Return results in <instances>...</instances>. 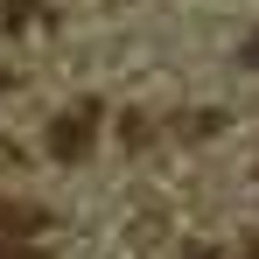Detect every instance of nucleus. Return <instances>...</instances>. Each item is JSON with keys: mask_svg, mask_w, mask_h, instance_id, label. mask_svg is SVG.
<instances>
[{"mask_svg": "<svg viewBox=\"0 0 259 259\" xmlns=\"http://www.w3.org/2000/svg\"><path fill=\"white\" fill-rule=\"evenodd\" d=\"M189 259H196V252H189Z\"/></svg>", "mask_w": 259, "mask_h": 259, "instance_id": "nucleus-6", "label": "nucleus"}, {"mask_svg": "<svg viewBox=\"0 0 259 259\" xmlns=\"http://www.w3.org/2000/svg\"><path fill=\"white\" fill-rule=\"evenodd\" d=\"M245 259H259V245H252V252H245Z\"/></svg>", "mask_w": 259, "mask_h": 259, "instance_id": "nucleus-4", "label": "nucleus"}, {"mask_svg": "<svg viewBox=\"0 0 259 259\" xmlns=\"http://www.w3.org/2000/svg\"><path fill=\"white\" fill-rule=\"evenodd\" d=\"M91 140H98V105H70V112L49 126V154H56L63 168H77L91 154Z\"/></svg>", "mask_w": 259, "mask_h": 259, "instance_id": "nucleus-1", "label": "nucleus"}, {"mask_svg": "<svg viewBox=\"0 0 259 259\" xmlns=\"http://www.w3.org/2000/svg\"><path fill=\"white\" fill-rule=\"evenodd\" d=\"M0 259H49V252H35V245H21V238H0Z\"/></svg>", "mask_w": 259, "mask_h": 259, "instance_id": "nucleus-2", "label": "nucleus"}, {"mask_svg": "<svg viewBox=\"0 0 259 259\" xmlns=\"http://www.w3.org/2000/svg\"><path fill=\"white\" fill-rule=\"evenodd\" d=\"M0 91H7V77H0Z\"/></svg>", "mask_w": 259, "mask_h": 259, "instance_id": "nucleus-5", "label": "nucleus"}, {"mask_svg": "<svg viewBox=\"0 0 259 259\" xmlns=\"http://www.w3.org/2000/svg\"><path fill=\"white\" fill-rule=\"evenodd\" d=\"M245 70H259V35H252V42H245Z\"/></svg>", "mask_w": 259, "mask_h": 259, "instance_id": "nucleus-3", "label": "nucleus"}]
</instances>
